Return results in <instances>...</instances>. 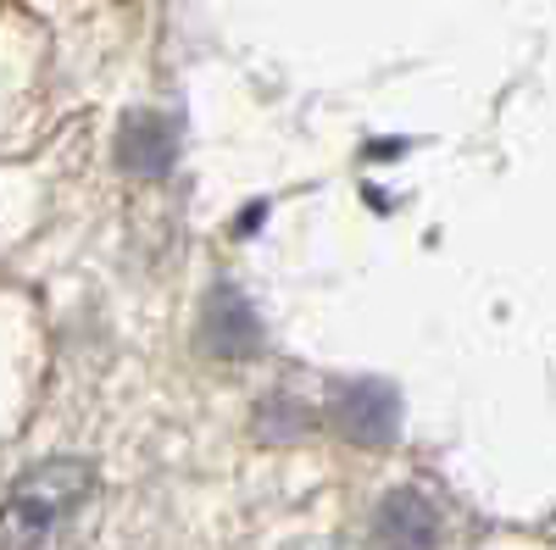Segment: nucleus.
Returning a JSON list of instances; mask_svg holds the SVG:
<instances>
[{"mask_svg": "<svg viewBox=\"0 0 556 550\" xmlns=\"http://www.w3.org/2000/svg\"><path fill=\"white\" fill-rule=\"evenodd\" d=\"M334 423L356 445H390L395 429H401V400L379 379H356L334 395Z\"/></svg>", "mask_w": 556, "mask_h": 550, "instance_id": "obj_2", "label": "nucleus"}, {"mask_svg": "<svg viewBox=\"0 0 556 550\" xmlns=\"http://www.w3.org/2000/svg\"><path fill=\"white\" fill-rule=\"evenodd\" d=\"M96 507L101 484L89 462H73V456L39 462L0 500V550H84Z\"/></svg>", "mask_w": 556, "mask_h": 550, "instance_id": "obj_1", "label": "nucleus"}, {"mask_svg": "<svg viewBox=\"0 0 556 550\" xmlns=\"http://www.w3.org/2000/svg\"><path fill=\"white\" fill-rule=\"evenodd\" d=\"M117 162L139 178H156L173 167V128L156 112H128L117 128Z\"/></svg>", "mask_w": 556, "mask_h": 550, "instance_id": "obj_4", "label": "nucleus"}, {"mask_svg": "<svg viewBox=\"0 0 556 550\" xmlns=\"http://www.w3.org/2000/svg\"><path fill=\"white\" fill-rule=\"evenodd\" d=\"M262 345V329H256V317L251 306L235 295V290H217L206 300V350L223 356V361H240Z\"/></svg>", "mask_w": 556, "mask_h": 550, "instance_id": "obj_5", "label": "nucleus"}, {"mask_svg": "<svg viewBox=\"0 0 556 550\" xmlns=\"http://www.w3.org/2000/svg\"><path fill=\"white\" fill-rule=\"evenodd\" d=\"M374 534H379L384 550H434V545H440V512H434L429 495L390 489V495L379 500Z\"/></svg>", "mask_w": 556, "mask_h": 550, "instance_id": "obj_3", "label": "nucleus"}]
</instances>
